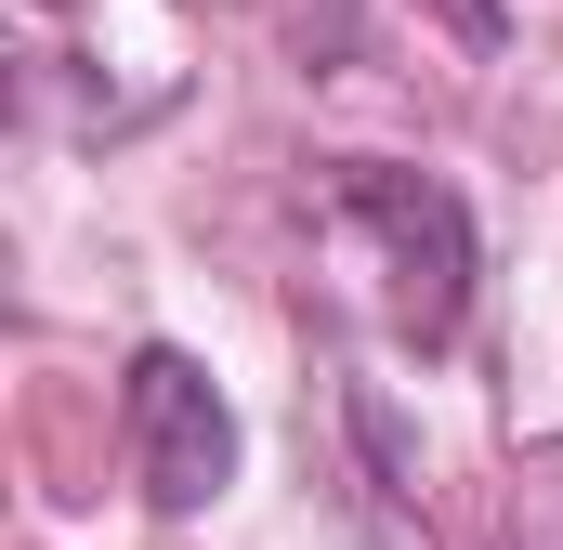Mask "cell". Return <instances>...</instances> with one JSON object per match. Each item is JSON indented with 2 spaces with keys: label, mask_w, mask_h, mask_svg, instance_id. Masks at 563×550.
<instances>
[{
  "label": "cell",
  "mask_w": 563,
  "mask_h": 550,
  "mask_svg": "<svg viewBox=\"0 0 563 550\" xmlns=\"http://www.w3.org/2000/svg\"><path fill=\"white\" fill-rule=\"evenodd\" d=\"M328 210L380 250L394 275V328L407 341H459V315H472V210L432 184V170H394V157H341L328 170Z\"/></svg>",
  "instance_id": "1"
},
{
  "label": "cell",
  "mask_w": 563,
  "mask_h": 550,
  "mask_svg": "<svg viewBox=\"0 0 563 550\" xmlns=\"http://www.w3.org/2000/svg\"><path fill=\"white\" fill-rule=\"evenodd\" d=\"M445 26H459V40L485 53V40H498V0H445Z\"/></svg>",
  "instance_id": "3"
},
{
  "label": "cell",
  "mask_w": 563,
  "mask_h": 550,
  "mask_svg": "<svg viewBox=\"0 0 563 550\" xmlns=\"http://www.w3.org/2000/svg\"><path fill=\"white\" fill-rule=\"evenodd\" d=\"M132 472L157 512H210L236 485V407L210 394V367L184 341H144L132 354Z\"/></svg>",
  "instance_id": "2"
}]
</instances>
